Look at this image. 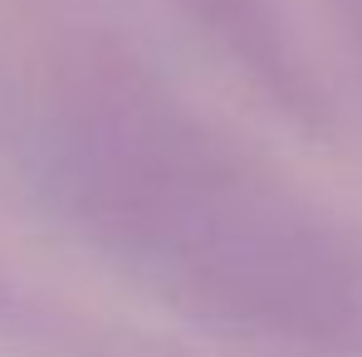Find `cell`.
Instances as JSON below:
<instances>
[{"instance_id":"obj_1","label":"cell","mask_w":362,"mask_h":357,"mask_svg":"<svg viewBox=\"0 0 362 357\" xmlns=\"http://www.w3.org/2000/svg\"><path fill=\"white\" fill-rule=\"evenodd\" d=\"M64 211L127 279L196 323L362 357V230L127 69L59 108Z\"/></svg>"},{"instance_id":"obj_2","label":"cell","mask_w":362,"mask_h":357,"mask_svg":"<svg viewBox=\"0 0 362 357\" xmlns=\"http://www.w3.org/2000/svg\"><path fill=\"white\" fill-rule=\"evenodd\" d=\"M172 5L221 54L240 64L259 88L284 98V108H294V113L308 108V98H313L308 64L299 59L274 0H172Z\"/></svg>"}]
</instances>
